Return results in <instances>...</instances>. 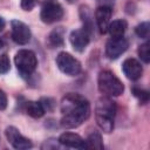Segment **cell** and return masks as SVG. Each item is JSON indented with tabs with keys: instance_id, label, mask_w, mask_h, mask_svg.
I'll return each mask as SVG.
<instances>
[{
	"instance_id": "cell-1",
	"label": "cell",
	"mask_w": 150,
	"mask_h": 150,
	"mask_svg": "<svg viewBox=\"0 0 150 150\" xmlns=\"http://www.w3.org/2000/svg\"><path fill=\"white\" fill-rule=\"evenodd\" d=\"M61 125L66 129L80 127L90 115L89 101L80 94L69 93L61 101Z\"/></svg>"
},
{
	"instance_id": "cell-2",
	"label": "cell",
	"mask_w": 150,
	"mask_h": 150,
	"mask_svg": "<svg viewBox=\"0 0 150 150\" xmlns=\"http://www.w3.org/2000/svg\"><path fill=\"white\" fill-rule=\"evenodd\" d=\"M116 115V103L109 97H101L95 108V118L98 127L107 134L114 129V120Z\"/></svg>"
},
{
	"instance_id": "cell-3",
	"label": "cell",
	"mask_w": 150,
	"mask_h": 150,
	"mask_svg": "<svg viewBox=\"0 0 150 150\" xmlns=\"http://www.w3.org/2000/svg\"><path fill=\"white\" fill-rule=\"evenodd\" d=\"M98 90L107 96H120L124 91L122 81L110 70H102L97 79Z\"/></svg>"
},
{
	"instance_id": "cell-4",
	"label": "cell",
	"mask_w": 150,
	"mask_h": 150,
	"mask_svg": "<svg viewBox=\"0 0 150 150\" xmlns=\"http://www.w3.org/2000/svg\"><path fill=\"white\" fill-rule=\"evenodd\" d=\"M15 66L18 70L20 71L21 75L23 76H29L30 74L34 73L38 66V59L34 52L29 49H21L15 54L14 57Z\"/></svg>"
},
{
	"instance_id": "cell-5",
	"label": "cell",
	"mask_w": 150,
	"mask_h": 150,
	"mask_svg": "<svg viewBox=\"0 0 150 150\" xmlns=\"http://www.w3.org/2000/svg\"><path fill=\"white\" fill-rule=\"evenodd\" d=\"M63 16V8L56 0H43L41 5L40 19L45 23H53Z\"/></svg>"
},
{
	"instance_id": "cell-6",
	"label": "cell",
	"mask_w": 150,
	"mask_h": 150,
	"mask_svg": "<svg viewBox=\"0 0 150 150\" xmlns=\"http://www.w3.org/2000/svg\"><path fill=\"white\" fill-rule=\"evenodd\" d=\"M56 64L62 73L69 76L79 75L82 70V66L80 61L66 52L59 53V55L56 56Z\"/></svg>"
},
{
	"instance_id": "cell-7",
	"label": "cell",
	"mask_w": 150,
	"mask_h": 150,
	"mask_svg": "<svg viewBox=\"0 0 150 150\" xmlns=\"http://www.w3.org/2000/svg\"><path fill=\"white\" fill-rule=\"evenodd\" d=\"M11 27H12V39L15 43L26 45L30 41L32 33L29 27L25 22L20 20H12Z\"/></svg>"
},
{
	"instance_id": "cell-8",
	"label": "cell",
	"mask_w": 150,
	"mask_h": 150,
	"mask_svg": "<svg viewBox=\"0 0 150 150\" xmlns=\"http://www.w3.org/2000/svg\"><path fill=\"white\" fill-rule=\"evenodd\" d=\"M128 40L123 36L120 38H111L110 40H108L107 45H105V55L110 59V60H115L117 57H120L127 49H128Z\"/></svg>"
},
{
	"instance_id": "cell-9",
	"label": "cell",
	"mask_w": 150,
	"mask_h": 150,
	"mask_svg": "<svg viewBox=\"0 0 150 150\" xmlns=\"http://www.w3.org/2000/svg\"><path fill=\"white\" fill-rule=\"evenodd\" d=\"M5 134H6V137H7L8 142L11 143V145L14 149L26 150V149H29V148L33 146L32 142L28 138H26L25 136H22L15 127H8L5 131Z\"/></svg>"
},
{
	"instance_id": "cell-10",
	"label": "cell",
	"mask_w": 150,
	"mask_h": 150,
	"mask_svg": "<svg viewBox=\"0 0 150 150\" xmlns=\"http://www.w3.org/2000/svg\"><path fill=\"white\" fill-rule=\"evenodd\" d=\"M89 33L87 29H75L69 35V41L73 48L77 52H83L89 43Z\"/></svg>"
},
{
	"instance_id": "cell-11",
	"label": "cell",
	"mask_w": 150,
	"mask_h": 150,
	"mask_svg": "<svg viewBox=\"0 0 150 150\" xmlns=\"http://www.w3.org/2000/svg\"><path fill=\"white\" fill-rule=\"evenodd\" d=\"M112 14V9L109 6H101L95 12V20L100 33L104 34L108 32V26L110 23V18Z\"/></svg>"
},
{
	"instance_id": "cell-12",
	"label": "cell",
	"mask_w": 150,
	"mask_h": 150,
	"mask_svg": "<svg viewBox=\"0 0 150 150\" xmlns=\"http://www.w3.org/2000/svg\"><path fill=\"white\" fill-rule=\"evenodd\" d=\"M122 70H123L124 75L129 80H132V81L138 80L143 73V68H142L141 63L136 59H132V57L124 60V62L122 64Z\"/></svg>"
},
{
	"instance_id": "cell-13",
	"label": "cell",
	"mask_w": 150,
	"mask_h": 150,
	"mask_svg": "<svg viewBox=\"0 0 150 150\" xmlns=\"http://www.w3.org/2000/svg\"><path fill=\"white\" fill-rule=\"evenodd\" d=\"M59 142L68 148L74 149H86V141L77 134L74 132H63L59 137Z\"/></svg>"
},
{
	"instance_id": "cell-14",
	"label": "cell",
	"mask_w": 150,
	"mask_h": 150,
	"mask_svg": "<svg viewBox=\"0 0 150 150\" xmlns=\"http://www.w3.org/2000/svg\"><path fill=\"white\" fill-rule=\"evenodd\" d=\"M26 112L33 118H40L45 115L46 110L40 101H28L26 102Z\"/></svg>"
},
{
	"instance_id": "cell-15",
	"label": "cell",
	"mask_w": 150,
	"mask_h": 150,
	"mask_svg": "<svg viewBox=\"0 0 150 150\" xmlns=\"http://www.w3.org/2000/svg\"><path fill=\"white\" fill-rule=\"evenodd\" d=\"M127 30V21L125 20H115L109 23L108 26V32L111 35V38H120L123 36Z\"/></svg>"
},
{
	"instance_id": "cell-16",
	"label": "cell",
	"mask_w": 150,
	"mask_h": 150,
	"mask_svg": "<svg viewBox=\"0 0 150 150\" xmlns=\"http://www.w3.org/2000/svg\"><path fill=\"white\" fill-rule=\"evenodd\" d=\"M104 148L103 145V141L102 137L98 132L94 131L91 132L88 138L86 139V149H97V150H102Z\"/></svg>"
},
{
	"instance_id": "cell-17",
	"label": "cell",
	"mask_w": 150,
	"mask_h": 150,
	"mask_svg": "<svg viewBox=\"0 0 150 150\" xmlns=\"http://www.w3.org/2000/svg\"><path fill=\"white\" fill-rule=\"evenodd\" d=\"M49 43L54 47H59L63 45V34L61 29H55L49 35Z\"/></svg>"
},
{
	"instance_id": "cell-18",
	"label": "cell",
	"mask_w": 150,
	"mask_h": 150,
	"mask_svg": "<svg viewBox=\"0 0 150 150\" xmlns=\"http://www.w3.org/2000/svg\"><path fill=\"white\" fill-rule=\"evenodd\" d=\"M137 36H139L141 39H148L149 38V34H150V23L149 22H142L139 23L136 29H135Z\"/></svg>"
},
{
	"instance_id": "cell-19",
	"label": "cell",
	"mask_w": 150,
	"mask_h": 150,
	"mask_svg": "<svg viewBox=\"0 0 150 150\" xmlns=\"http://www.w3.org/2000/svg\"><path fill=\"white\" fill-rule=\"evenodd\" d=\"M149 46H150L149 42H145V43L141 45L138 48V55L144 63L150 62V47Z\"/></svg>"
},
{
	"instance_id": "cell-20",
	"label": "cell",
	"mask_w": 150,
	"mask_h": 150,
	"mask_svg": "<svg viewBox=\"0 0 150 150\" xmlns=\"http://www.w3.org/2000/svg\"><path fill=\"white\" fill-rule=\"evenodd\" d=\"M132 94L143 103L148 102L149 100V93L144 89H141V88H132Z\"/></svg>"
},
{
	"instance_id": "cell-21",
	"label": "cell",
	"mask_w": 150,
	"mask_h": 150,
	"mask_svg": "<svg viewBox=\"0 0 150 150\" xmlns=\"http://www.w3.org/2000/svg\"><path fill=\"white\" fill-rule=\"evenodd\" d=\"M11 68V62H9V57L6 54L0 55V74H5Z\"/></svg>"
},
{
	"instance_id": "cell-22",
	"label": "cell",
	"mask_w": 150,
	"mask_h": 150,
	"mask_svg": "<svg viewBox=\"0 0 150 150\" xmlns=\"http://www.w3.org/2000/svg\"><path fill=\"white\" fill-rule=\"evenodd\" d=\"M38 0H21V8L23 11H32L35 5H36Z\"/></svg>"
},
{
	"instance_id": "cell-23",
	"label": "cell",
	"mask_w": 150,
	"mask_h": 150,
	"mask_svg": "<svg viewBox=\"0 0 150 150\" xmlns=\"http://www.w3.org/2000/svg\"><path fill=\"white\" fill-rule=\"evenodd\" d=\"M7 108V95L4 90L0 89V110H5Z\"/></svg>"
},
{
	"instance_id": "cell-24",
	"label": "cell",
	"mask_w": 150,
	"mask_h": 150,
	"mask_svg": "<svg viewBox=\"0 0 150 150\" xmlns=\"http://www.w3.org/2000/svg\"><path fill=\"white\" fill-rule=\"evenodd\" d=\"M5 25H6V23H5V20H4V19L0 16V32H1V30L5 28Z\"/></svg>"
},
{
	"instance_id": "cell-25",
	"label": "cell",
	"mask_w": 150,
	"mask_h": 150,
	"mask_svg": "<svg viewBox=\"0 0 150 150\" xmlns=\"http://www.w3.org/2000/svg\"><path fill=\"white\" fill-rule=\"evenodd\" d=\"M4 45H5V43H4V41H2L1 39H0V49H1L2 47H4Z\"/></svg>"
},
{
	"instance_id": "cell-26",
	"label": "cell",
	"mask_w": 150,
	"mask_h": 150,
	"mask_svg": "<svg viewBox=\"0 0 150 150\" xmlns=\"http://www.w3.org/2000/svg\"><path fill=\"white\" fill-rule=\"evenodd\" d=\"M68 1H69V2H73V1H74V0H68Z\"/></svg>"
}]
</instances>
